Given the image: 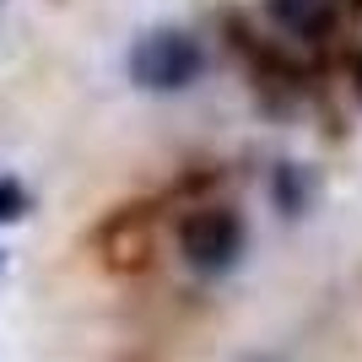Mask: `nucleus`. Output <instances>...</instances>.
<instances>
[{"instance_id":"obj_1","label":"nucleus","mask_w":362,"mask_h":362,"mask_svg":"<svg viewBox=\"0 0 362 362\" xmlns=\"http://www.w3.org/2000/svg\"><path fill=\"white\" fill-rule=\"evenodd\" d=\"M179 255H184V265L200 271V276L233 271L238 255H243V222L227 211V206H200V211H189L184 227H179Z\"/></svg>"},{"instance_id":"obj_2","label":"nucleus","mask_w":362,"mask_h":362,"mask_svg":"<svg viewBox=\"0 0 362 362\" xmlns=\"http://www.w3.org/2000/svg\"><path fill=\"white\" fill-rule=\"evenodd\" d=\"M130 76H136L146 92H184L200 76V44L189 33H146L136 49H130Z\"/></svg>"},{"instance_id":"obj_3","label":"nucleus","mask_w":362,"mask_h":362,"mask_svg":"<svg viewBox=\"0 0 362 362\" xmlns=\"http://www.w3.org/2000/svg\"><path fill=\"white\" fill-rule=\"evenodd\" d=\"M265 6H271V16L287 33H298V38L325 33L330 28V11H335V0H265Z\"/></svg>"},{"instance_id":"obj_4","label":"nucleus","mask_w":362,"mask_h":362,"mask_svg":"<svg viewBox=\"0 0 362 362\" xmlns=\"http://www.w3.org/2000/svg\"><path fill=\"white\" fill-rule=\"evenodd\" d=\"M16 200H22V195H16V184H0V216H16V211H11Z\"/></svg>"}]
</instances>
